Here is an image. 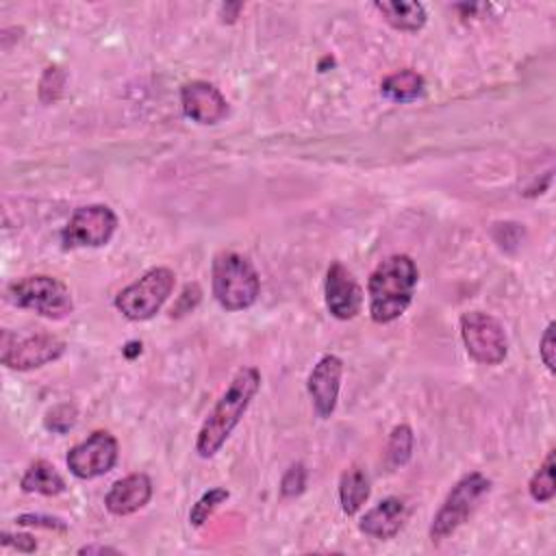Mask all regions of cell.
I'll return each instance as SVG.
<instances>
[{"label": "cell", "instance_id": "e0dca14e", "mask_svg": "<svg viewBox=\"0 0 556 556\" xmlns=\"http://www.w3.org/2000/svg\"><path fill=\"white\" fill-rule=\"evenodd\" d=\"M20 486L24 493H39L50 497L65 491V480L52 463L39 458L26 467V471L20 478Z\"/></svg>", "mask_w": 556, "mask_h": 556}, {"label": "cell", "instance_id": "ffe728a7", "mask_svg": "<svg viewBox=\"0 0 556 556\" xmlns=\"http://www.w3.org/2000/svg\"><path fill=\"white\" fill-rule=\"evenodd\" d=\"M556 463H554V450L547 452L545 460L539 465V469L532 473L530 482H528V491H530V497L534 502H549L554 495H556Z\"/></svg>", "mask_w": 556, "mask_h": 556}, {"label": "cell", "instance_id": "8fae6325", "mask_svg": "<svg viewBox=\"0 0 556 556\" xmlns=\"http://www.w3.org/2000/svg\"><path fill=\"white\" fill-rule=\"evenodd\" d=\"M324 298L328 313L341 321L354 319L363 308V289L341 261L330 263L326 271Z\"/></svg>", "mask_w": 556, "mask_h": 556}, {"label": "cell", "instance_id": "cb8c5ba5", "mask_svg": "<svg viewBox=\"0 0 556 556\" xmlns=\"http://www.w3.org/2000/svg\"><path fill=\"white\" fill-rule=\"evenodd\" d=\"M76 417H78V410L74 404L65 402V404H56L52 406L46 417H43V426L50 430V432H56V434H65L67 430L74 428L76 424Z\"/></svg>", "mask_w": 556, "mask_h": 556}, {"label": "cell", "instance_id": "d6986e66", "mask_svg": "<svg viewBox=\"0 0 556 556\" xmlns=\"http://www.w3.org/2000/svg\"><path fill=\"white\" fill-rule=\"evenodd\" d=\"M426 89V80L419 72L415 70H397L393 74H389L382 83H380V93L391 100V102H413L417 98H421Z\"/></svg>", "mask_w": 556, "mask_h": 556}, {"label": "cell", "instance_id": "ac0fdd59", "mask_svg": "<svg viewBox=\"0 0 556 556\" xmlns=\"http://www.w3.org/2000/svg\"><path fill=\"white\" fill-rule=\"evenodd\" d=\"M369 493H371V486L365 469H361L358 465H350L339 478L341 510L345 515H356L363 508V504L369 500Z\"/></svg>", "mask_w": 556, "mask_h": 556}, {"label": "cell", "instance_id": "4fadbf2b", "mask_svg": "<svg viewBox=\"0 0 556 556\" xmlns=\"http://www.w3.org/2000/svg\"><path fill=\"white\" fill-rule=\"evenodd\" d=\"M341 376H343V361L334 354H324L308 374L306 389L313 400V408L321 419H328L337 408Z\"/></svg>", "mask_w": 556, "mask_h": 556}, {"label": "cell", "instance_id": "83f0119b", "mask_svg": "<svg viewBox=\"0 0 556 556\" xmlns=\"http://www.w3.org/2000/svg\"><path fill=\"white\" fill-rule=\"evenodd\" d=\"M0 539H2V545H4V547H15L17 552H24V554H30V552L37 549V541H35L30 534H11V532H2Z\"/></svg>", "mask_w": 556, "mask_h": 556}, {"label": "cell", "instance_id": "603a6c76", "mask_svg": "<svg viewBox=\"0 0 556 556\" xmlns=\"http://www.w3.org/2000/svg\"><path fill=\"white\" fill-rule=\"evenodd\" d=\"M65 87V72L59 65H50L43 70L39 78V100L43 104H52L61 98Z\"/></svg>", "mask_w": 556, "mask_h": 556}, {"label": "cell", "instance_id": "f1b7e54d", "mask_svg": "<svg viewBox=\"0 0 556 556\" xmlns=\"http://www.w3.org/2000/svg\"><path fill=\"white\" fill-rule=\"evenodd\" d=\"M78 554H119V552L109 545H85L78 549Z\"/></svg>", "mask_w": 556, "mask_h": 556}, {"label": "cell", "instance_id": "7c38bea8", "mask_svg": "<svg viewBox=\"0 0 556 556\" xmlns=\"http://www.w3.org/2000/svg\"><path fill=\"white\" fill-rule=\"evenodd\" d=\"M182 113L202 126L217 124L228 115V100L224 93L206 80H189L180 87Z\"/></svg>", "mask_w": 556, "mask_h": 556}, {"label": "cell", "instance_id": "7a4b0ae2", "mask_svg": "<svg viewBox=\"0 0 556 556\" xmlns=\"http://www.w3.org/2000/svg\"><path fill=\"white\" fill-rule=\"evenodd\" d=\"M419 271L408 254H391L382 258L367 280L369 315L376 324H389L404 315L410 306Z\"/></svg>", "mask_w": 556, "mask_h": 556}, {"label": "cell", "instance_id": "3957f363", "mask_svg": "<svg viewBox=\"0 0 556 556\" xmlns=\"http://www.w3.org/2000/svg\"><path fill=\"white\" fill-rule=\"evenodd\" d=\"M211 285L217 304L237 313L250 308L261 293V278L252 261L239 252H217L211 265Z\"/></svg>", "mask_w": 556, "mask_h": 556}, {"label": "cell", "instance_id": "4316f807", "mask_svg": "<svg viewBox=\"0 0 556 556\" xmlns=\"http://www.w3.org/2000/svg\"><path fill=\"white\" fill-rule=\"evenodd\" d=\"M17 526H37V528H48V530H59L65 532L67 523L59 517H50V515H37V513H24L15 519Z\"/></svg>", "mask_w": 556, "mask_h": 556}, {"label": "cell", "instance_id": "d4e9b609", "mask_svg": "<svg viewBox=\"0 0 556 556\" xmlns=\"http://www.w3.org/2000/svg\"><path fill=\"white\" fill-rule=\"evenodd\" d=\"M304 486H306V467L302 463H293L280 480V495L295 497L304 491Z\"/></svg>", "mask_w": 556, "mask_h": 556}, {"label": "cell", "instance_id": "30bf717a", "mask_svg": "<svg viewBox=\"0 0 556 556\" xmlns=\"http://www.w3.org/2000/svg\"><path fill=\"white\" fill-rule=\"evenodd\" d=\"M117 454V439L109 430H93L85 441L70 447L65 463L72 476L80 480H93L115 467Z\"/></svg>", "mask_w": 556, "mask_h": 556}, {"label": "cell", "instance_id": "484cf974", "mask_svg": "<svg viewBox=\"0 0 556 556\" xmlns=\"http://www.w3.org/2000/svg\"><path fill=\"white\" fill-rule=\"evenodd\" d=\"M554 328H556V324L554 321H549L547 326H545V330H543V337H541V341H539V356H541V361H543V365L547 367V371L549 374H554L556 371V358H554V352H556V341H554Z\"/></svg>", "mask_w": 556, "mask_h": 556}, {"label": "cell", "instance_id": "2e32d148", "mask_svg": "<svg viewBox=\"0 0 556 556\" xmlns=\"http://www.w3.org/2000/svg\"><path fill=\"white\" fill-rule=\"evenodd\" d=\"M380 15L391 24L395 30L404 33H417L426 26L428 13L421 2H410V0H391V2H376L374 4Z\"/></svg>", "mask_w": 556, "mask_h": 556}, {"label": "cell", "instance_id": "7402d4cb", "mask_svg": "<svg viewBox=\"0 0 556 556\" xmlns=\"http://www.w3.org/2000/svg\"><path fill=\"white\" fill-rule=\"evenodd\" d=\"M228 497H230V493H228V489H224V486H213V489L204 491V493L198 497V502L191 506V510H189V523H191L193 528L204 526L206 519H208Z\"/></svg>", "mask_w": 556, "mask_h": 556}, {"label": "cell", "instance_id": "5bb4252c", "mask_svg": "<svg viewBox=\"0 0 556 556\" xmlns=\"http://www.w3.org/2000/svg\"><path fill=\"white\" fill-rule=\"evenodd\" d=\"M152 497V480L148 473H128L111 484L104 495V506L111 515L126 517L141 510Z\"/></svg>", "mask_w": 556, "mask_h": 556}, {"label": "cell", "instance_id": "52a82bcc", "mask_svg": "<svg viewBox=\"0 0 556 556\" xmlns=\"http://www.w3.org/2000/svg\"><path fill=\"white\" fill-rule=\"evenodd\" d=\"M65 341L50 332L17 334L11 330L0 332V361L9 369L28 371L59 361L65 354Z\"/></svg>", "mask_w": 556, "mask_h": 556}, {"label": "cell", "instance_id": "8992f818", "mask_svg": "<svg viewBox=\"0 0 556 556\" xmlns=\"http://www.w3.org/2000/svg\"><path fill=\"white\" fill-rule=\"evenodd\" d=\"M174 285L176 274L169 267H152L115 295V308L130 321H146L161 311Z\"/></svg>", "mask_w": 556, "mask_h": 556}, {"label": "cell", "instance_id": "277c9868", "mask_svg": "<svg viewBox=\"0 0 556 556\" xmlns=\"http://www.w3.org/2000/svg\"><path fill=\"white\" fill-rule=\"evenodd\" d=\"M7 300L20 308H30L48 319H63L74 311L70 287L48 274H33L7 287Z\"/></svg>", "mask_w": 556, "mask_h": 556}, {"label": "cell", "instance_id": "ba28073f", "mask_svg": "<svg viewBox=\"0 0 556 556\" xmlns=\"http://www.w3.org/2000/svg\"><path fill=\"white\" fill-rule=\"evenodd\" d=\"M460 339L467 354L480 365H500L508 354L504 326L484 311L460 315Z\"/></svg>", "mask_w": 556, "mask_h": 556}, {"label": "cell", "instance_id": "5b68a950", "mask_svg": "<svg viewBox=\"0 0 556 556\" xmlns=\"http://www.w3.org/2000/svg\"><path fill=\"white\" fill-rule=\"evenodd\" d=\"M491 491V480L480 471L465 473L445 495L443 504L432 517L430 539L432 543H441L450 534H454L476 510L478 502Z\"/></svg>", "mask_w": 556, "mask_h": 556}, {"label": "cell", "instance_id": "44dd1931", "mask_svg": "<svg viewBox=\"0 0 556 556\" xmlns=\"http://www.w3.org/2000/svg\"><path fill=\"white\" fill-rule=\"evenodd\" d=\"M413 445H415V437H413L410 426L408 424H397L391 430L389 441H387V460H389V465L393 469L406 465L410 454H413Z\"/></svg>", "mask_w": 556, "mask_h": 556}, {"label": "cell", "instance_id": "9c48e42d", "mask_svg": "<svg viewBox=\"0 0 556 556\" xmlns=\"http://www.w3.org/2000/svg\"><path fill=\"white\" fill-rule=\"evenodd\" d=\"M117 230V215L106 204L78 206L61 230L65 248H100L111 241Z\"/></svg>", "mask_w": 556, "mask_h": 556}, {"label": "cell", "instance_id": "6da1fadb", "mask_svg": "<svg viewBox=\"0 0 556 556\" xmlns=\"http://www.w3.org/2000/svg\"><path fill=\"white\" fill-rule=\"evenodd\" d=\"M258 389L261 371L256 367H243L235 374V378L230 380V384L219 395V400L200 426V432L195 437V452L200 458H211L222 450L230 432L245 415Z\"/></svg>", "mask_w": 556, "mask_h": 556}, {"label": "cell", "instance_id": "9a60e30c", "mask_svg": "<svg viewBox=\"0 0 556 556\" xmlns=\"http://www.w3.org/2000/svg\"><path fill=\"white\" fill-rule=\"evenodd\" d=\"M408 517V506L402 497H395V495H389L384 500H380L374 508H369L361 521H358V530L371 539H378V541H389L393 539L404 521Z\"/></svg>", "mask_w": 556, "mask_h": 556}]
</instances>
